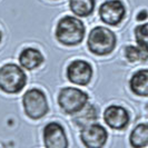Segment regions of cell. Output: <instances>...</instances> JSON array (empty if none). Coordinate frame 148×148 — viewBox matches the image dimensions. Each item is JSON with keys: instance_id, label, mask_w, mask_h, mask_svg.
<instances>
[{"instance_id": "6da1fadb", "label": "cell", "mask_w": 148, "mask_h": 148, "mask_svg": "<svg viewBox=\"0 0 148 148\" xmlns=\"http://www.w3.org/2000/svg\"><path fill=\"white\" fill-rule=\"evenodd\" d=\"M85 37V26L82 21L73 16H65L56 27V38L65 46H76Z\"/></svg>"}, {"instance_id": "7a4b0ae2", "label": "cell", "mask_w": 148, "mask_h": 148, "mask_svg": "<svg viewBox=\"0 0 148 148\" xmlns=\"http://www.w3.org/2000/svg\"><path fill=\"white\" fill-rule=\"evenodd\" d=\"M88 49L97 56L109 55L116 47V36L110 29L98 26L89 32Z\"/></svg>"}, {"instance_id": "3957f363", "label": "cell", "mask_w": 148, "mask_h": 148, "mask_svg": "<svg viewBox=\"0 0 148 148\" xmlns=\"http://www.w3.org/2000/svg\"><path fill=\"white\" fill-rule=\"evenodd\" d=\"M27 82L23 69L15 64H7L0 68V89L7 94L21 91Z\"/></svg>"}, {"instance_id": "277c9868", "label": "cell", "mask_w": 148, "mask_h": 148, "mask_svg": "<svg viewBox=\"0 0 148 148\" xmlns=\"http://www.w3.org/2000/svg\"><path fill=\"white\" fill-rule=\"evenodd\" d=\"M22 105L26 115L31 119H40L48 112V103L42 90L31 88L22 97Z\"/></svg>"}, {"instance_id": "5b68a950", "label": "cell", "mask_w": 148, "mask_h": 148, "mask_svg": "<svg viewBox=\"0 0 148 148\" xmlns=\"http://www.w3.org/2000/svg\"><path fill=\"white\" fill-rule=\"evenodd\" d=\"M88 95L80 89L75 87H65L60 90L58 104L66 114L74 115L88 103Z\"/></svg>"}, {"instance_id": "8992f818", "label": "cell", "mask_w": 148, "mask_h": 148, "mask_svg": "<svg viewBox=\"0 0 148 148\" xmlns=\"http://www.w3.org/2000/svg\"><path fill=\"white\" fill-rule=\"evenodd\" d=\"M126 15V9L120 0H107L99 7L100 19L110 26H117L123 21Z\"/></svg>"}, {"instance_id": "52a82bcc", "label": "cell", "mask_w": 148, "mask_h": 148, "mask_svg": "<svg viewBox=\"0 0 148 148\" xmlns=\"http://www.w3.org/2000/svg\"><path fill=\"white\" fill-rule=\"evenodd\" d=\"M107 137H108V133L104 128V126L96 123L87 125L86 127L82 128V132H80V139L86 147H103L107 141Z\"/></svg>"}, {"instance_id": "ba28073f", "label": "cell", "mask_w": 148, "mask_h": 148, "mask_svg": "<svg viewBox=\"0 0 148 148\" xmlns=\"http://www.w3.org/2000/svg\"><path fill=\"white\" fill-rule=\"evenodd\" d=\"M67 77L75 85L86 86L92 77V68L85 60H74L67 68Z\"/></svg>"}, {"instance_id": "9c48e42d", "label": "cell", "mask_w": 148, "mask_h": 148, "mask_svg": "<svg viewBox=\"0 0 148 148\" xmlns=\"http://www.w3.org/2000/svg\"><path fill=\"white\" fill-rule=\"evenodd\" d=\"M44 143L48 148H67L68 139L64 127L58 123H49L44 128Z\"/></svg>"}, {"instance_id": "30bf717a", "label": "cell", "mask_w": 148, "mask_h": 148, "mask_svg": "<svg viewBox=\"0 0 148 148\" xmlns=\"http://www.w3.org/2000/svg\"><path fill=\"white\" fill-rule=\"evenodd\" d=\"M104 120L112 129H124L129 124V114L124 107L111 105L105 110Z\"/></svg>"}, {"instance_id": "8fae6325", "label": "cell", "mask_w": 148, "mask_h": 148, "mask_svg": "<svg viewBox=\"0 0 148 148\" xmlns=\"http://www.w3.org/2000/svg\"><path fill=\"white\" fill-rule=\"evenodd\" d=\"M98 119V109L95 105L87 104L82 107L78 112L74 114L73 121L77 127L84 128L89 124L95 123Z\"/></svg>"}, {"instance_id": "7c38bea8", "label": "cell", "mask_w": 148, "mask_h": 148, "mask_svg": "<svg viewBox=\"0 0 148 148\" xmlns=\"http://www.w3.org/2000/svg\"><path fill=\"white\" fill-rule=\"evenodd\" d=\"M19 62L22 68L32 70L44 62V56L36 48H25L19 55Z\"/></svg>"}, {"instance_id": "4fadbf2b", "label": "cell", "mask_w": 148, "mask_h": 148, "mask_svg": "<svg viewBox=\"0 0 148 148\" xmlns=\"http://www.w3.org/2000/svg\"><path fill=\"white\" fill-rule=\"evenodd\" d=\"M130 89L135 95L141 97L148 96V69H140L133 75L129 80Z\"/></svg>"}, {"instance_id": "5bb4252c", "label": "cell", "mask_w": 148, "mask_h": 148, "mask_svg": "<svg viewBox=\"0 0 148 148\" xmlns=\"http://www.w3.org/2000/svg\"><path fill=\"white\" fill-rule=\"evenodd\" d=\"M130 145L133 147L140 148L148 146V124L143 123L134 128L129 137Z\"/></svg>"}, {"instance_id": "9a60e30c", "label": "cell", "mask_w": 148, "mask_h": 148, "mask_svg": "<svg viewBox=\"0 0 148 148\" xmlns=\"http://www.w3.org/2000/svg\"><path fill=\"white\" fill-rule=\"evenodd\" d=\"M69 7L74 15L87 17L94 12L95 0H69Z\"/></svg>"}, {"instance_id": "2e32d148", "label": "cell", "mask_w": 148, "mask_h": 148, "mask_svg": "<svg viewBox=\"0 0 148 148\" xmlns=\"http://www.w3.org/2000/svg\"><path fill=\"white\" fill-rule=\"evenodd\" d=\"M125 57L128 61L130 62H136V61H144L148 59V53L140 47L136 46H127L125 48Z\"/></svg>"}, {"instance_id": "e0dca14e", "label": "cell", "mask_w": 148, "mask_h": 148, "mask_svg": "<svg viewBox=\"0 0 148 148\" xmlns=\"http://www.w3.org/2000/svg\"><path fill=\"white\" fill-rule=\"evenodd\" d=\"M135 38L138 46L148 53V22L136 27Z\"/></svg>"}, {"instance_id": "ac0fdd59", "label": "cell", "mask_w": 148, "mask_h": 148, "mask_svg": "<svg viewBox=\"0 0 148 148\" xmlns=\"http://www.w3.org/2000/svg\"><path fill=\"white\" fill-rule=\"evenodd\" d=\"M146 18H147V11L146 10H141V11H139V14L137 15V20L138 21H143Z\"/></svg>"}, {"instance_id": "d6986e66", "label": "cell", "mask_w": 148, "mask_h": 148, "mask_svg": "<svg viewBox=\"0 0 148 148\" xmlns=\"http://www.w3.org/2000/svg\"><path fill=\"white\" fill-rule=\"evenodd\" d=\"M0 41H1V32H0Z\"/></svg>"}]
</instances>
